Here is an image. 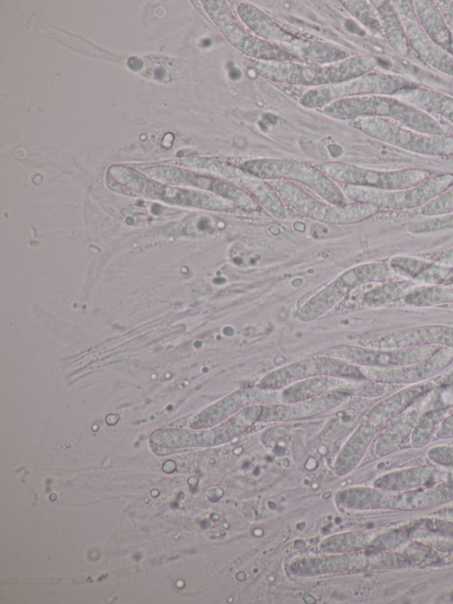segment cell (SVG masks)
I'll return each mask as SVG.
<instances>
[{
  "label": "cell",
  "mask_w": 453,
  "mask_h": 604,
  "mask_svg": "<svg viewBox=\"0 0 453 604\" xmlns=\"http://www.w3.org/2000/svg\"><path fill=\"white\" fill-rule=\"evenodd\" d=\"M252 69L266 80L318 88L348 81L370 73L377 65L372 56H352L330 64L301 61L250 60Z\"/></svg>",
  "instance_id": "1"
},
{
  "label": "cell",
  "mask_w": 453,
  "mask_h": 604,
  "mask_svg": "<svg viewBox=\"0 0 453 604\" xmlns=\"http://www.w3.org/2000/svg\"><path fill=\"white\" fill-rule=\"evenodd\" d=\"M326 116L343 120L381 118L428 135H443L441 124L432 117L392 96H357L335 100L322 107Z\"/></svg>",
  "instance_id": "2"
},
{
  "label": "cell",
  "mask_w": 453,
  "mask_h": 604,
  "mask_svg": "<svg viewBox=\"0 0 453 604\" xmlns=\"http://www.w3.org/2000/svg\"><path fill=\"white\" fill-rule=\"evenodd\" d=\"M235 166L265 181L285 180L301 183L325 201L338 206L349 200L338 183L326 175L319 166L288 159L229 158Z\"/></svg>",
  "instance_id": "3"
},
{
  "label": "cell",
  "mask_w": 453,
  "mask_h": 604,
  "mask_svg": "<svg viewBox=\"0 0 453 604\" xmlns=\"http://www.w3.org/2000/svg\"><path fill=\"white\" fill-rule=\"evenodd\" d=\"M284 205L304 217L321 223L347 225L364 221L380 212L377 206L351 202L342 206L319 200L296 183L274 180L268 182Z\"/></svg>",
  "instance_id": "4"
},
{
  "label": "cell",
  "mask_w": 453,
  "mask_h": 604,
  "mask_svg": "<svg viewBox=\"0 0 453 604\" xmlns=\"http://www.w3.org/2000/svg\"><path fill=\"white\" fill-rule=\"evenodd\" d=\"M399 278L385 262H369L352 267L304 302L297 311V319L301 321L316 320L355 289L367 283H382Z\"/></svg>",
  "instance_id": "5"
},
{
  "label": "cell",
  "mask_w": 453,
  "mask_h": 604,
  "mask_svg": "<svg viewBox=\"0 0 453 604\" xmlns=\"http://www.w3.org/2000/svg\"><path fill=\"white\" fill-rule=\"evenodd\" d=\"M418 87L415 81L399 74L368 73L356 79L308 89L300 104L307 108H322L344 97L357 96H392Z\"/></svg>",
  "instance_id": "6"
},
{
  "label": "cell",
  "mask_w": 453,
  "mask_h": 604,
  "mask_svg": "<svg viewBox=\"0 0 453 604\" xmlns=\"http://www.w3.org/2000/svg\"><path fill=\"white\" fill-rule=\"evenodd\" d=\"M351 126L365 135L395 147L426 156H453V136L428 135L381 118H361Z\"/></svg>",
  "instance_id": "7"
},
{
  "label": "cell",
  "mask_w": 453,
  "mask_h": 604,
  "mask_svg": "<svg viewBox=\"0 0 453 604\" xmlns=\"http://www.w3.org/2000/svg\"><path fill=\"white\" fill-rule=\"evenodd\" d=\"M453 185V174H434L428 180L411 188L382 190L365 187L342 185V190L351 202L368 204L380 209L410 210L420 208Z\"/></svg>",
  "instance_id": "8"
},
{
  "label": "cell",
  "mask_w": 453,
  "mask_h": 604,
  "mask_svg": "<svg viewBox=\"0 0 453 604\" xmlns=\"http://www.w3.org/2000/svg\"><path fill=\"white\" fill-rule=\"evenodd\" d=\"M203 6L226 40L251 59L263 61H300L281 46L265 41L242 25L226 1H202Z\"/></svg>",
  "instance_id": "9"
},
{
  "label": "cell",
  "mask_w": 453,
  "mask_h": 604,
  "mask_svg": "<svg viewBox=\"0 0 453 604\" xmlns=\"http://www.w3.org/2000/svg\"><path fill=\"white\" fill-rule=\"evenodd\" d=\"M319 168L341 185L357 186L382 190H397L416 186L434 174L423 168L377 170L345 162H327Z\"/></svg>",
  "instance_id": "10"
},
{
  "label": "cell",
  "mask_w": 453,
  "mask_h": 604,
  "mask_svg": "<svg viewBox=\"0 0 453 604\" xmlns=\"http://www.w3.org/2000/svg\"><path fill=\"white\" fill-rule=\"evenodd\" d=\"M263 405L250 406L221 423L203 430H168L152 435L155 443L172 446L208 447L226 444L258 422Z\"/></svg>",
  "instance_id": "11"
},
{
  "label": "cell",
  "mask_w": 453,
  "mask_h": 604,
  "mask_svg": "<svg viewBox=\"0 0 453 604\" xmlns=\"http://www.w3.org/2000/svg\"><path fill=\"white\" fill-rule=\"evenodd\" d=\"M322 376L367 380L361 367L319 354L268 372L259 380L257 387L267 391L282 390L296 382Z\"/></svg>",
  "instance_id": "12"
},
{
  "label": "cell",
  "mask_w": 453,
  "mask_h": 604,
  "mask_svg": "<svg viewBox=\"0 0 453 604\" xmlns=\"http://www.w3.org/2000/svg\"><path fill=\"white\" fill-rule=\"evenodd\" d=\"M187 166L221 176L234 182L250 195L269 214L278 220L287 218L286 205L265 180L255 177L243 171L229 159L224 158H192L187 159Z\"/></svg>",
  "instance_id": "13"
},
{
  "label": "cell",
  "mask_w": 453,
  "mask_h": 604,
  "mask_svg": "<svg viewBox=\"0 0 453 604\" xmlns=\"http://www.w3.org/2000/svg\"><path fill=\"white\" fill-rule=\"evenodd\" d=\"M393 556L370 550L350 554H327L321 556H306L296 559L288 567L296 577H314L334 573L363 571L386 567Z\"/></svg>",
  "instance_id": "14"
},
{
  "label": "cell",
  "mask_w": 453,
  "mask_h": 604,
  "mask_svg": "<svg viewBox=\"0 0 453 604\" xmlns=\"http://www.w3.org/2000/svg\"><path fill=\"white\" fill-rule=\"evenodd\" d=\"M121 168L128 178L121 176V179L118 180L124 182L127 187L144 195L187 207L225 213L240 211L233 203L214 193L201 190L164 187L143 177H137V174L129 169Z\"/></svg>",
  "instance_id": "15"
},
{
  "label": "cell",
  "mask_w": 453,
  "mask_h": 604,
  "mask_svg": "<svg viewBox=\"0 0 453 604\" xmlns=\"http://www.w3.org/2000/svg\"><path fill=\"white\" fill-rule=\"evenodd\" d=\"M439 348V346H420L382 349L339 345L327 349L323 354L361 368H390L420 361L432 355Z\"/></svg>",
  "instance_id": "16"
},
{
  "label": "cell",
  "mask_w": 453,
  "mask_h": 604,
  "mask_svg": "<svg viewBox=\"0 0 453 604\" xmlns=\"http://www.w3.org/2000/svg\"><path fill=\"white\" fill-rule=\"evenodd\" d=\"M453 362V349L440 347L429 357L406 366L390 368H362L367 380L381 384H416L426 382Z\"/></svg>",
  "instance_id": "17"
},
{
  "label": "cell",
  "mask_w": 453,
  "mask_h": 604,
  "mask_svg": "<svg viewBox=\"0 0 453 604\" xmlns=\"http://www.w3.org/2000/svg\"><path fill=\"white\" fill-rule=\"evenodd\" d=\"M166 181L214 193L233 203L240 211L257 213L262 209L255 198L247 191L229 180L210 173L167 168Z\"/></svg>",
  "instance_id": "18"
},
{
  "label": "cell",
  "mask_w": 453,
  "mask_h": 604,
  "mask_svg": "<svg viewBox=\"0 0 453 604\" xmlns=\"http://www.w3.org/2000/svg\"><path fill=\"white\" fill-rule=\"evenodd\" d=\"M405 30L408 43L426 63L441 73L453 75V57L438 46L418 21L413 1H392Z\"/></svg>",
  "instance_id": "19"
},
{
  "label": "cell",
  "mask_w": 453,
  "mask_h": 604,
  "mask_svg": "<svg viewBox=\"0 0 453 604\" xmlns=\"http://www.w3.org/2000/svg\"><path fill=\"white\" fill-rule=\"evenodd\" d=\"M271 391L257 386L234 391L196 414L189 426L193 430L211 428L250 406L272 404Z\"/></svg>",
  "instance_id": "20"
},
{
  "label": "cell",
  "mask_w": 453,
  "mask_h": 604,
  "mask_svg": "<svg viewBox=\"0 0 453 604\" xmlns=\"http://www.w3.org/2000/svg\"><path fill=\"white\" fill-rule=\"evenodd\" d=\"M349 396L334 391L296 402L263 405L258 422H276L311 417L334 409Z\"/></svg>",
  "instance_id": "21"
},
{
  "label": "cell",
  "mask_w": 453,
  "mask_h": 604,
  "mask_svg": "<svg viewBox=\"0 0 453 604\" xmlns=\"http://www.w3.org/2000/svg\"><path fill=\"white\" fill-rule=\"evenodd\" d=\"M377 348L404 349L439 346L453 349V327L426 324L395 330L377 341Z\"/></svg>",
  "instance_id": "22"
},
{
  "label": "cell",
  "mask_w": 453,
  "mask_h": 604,
  "mask_svg": "<svg viewBox=\"0 0 453 604\" xmlns=\"http://www.w3.org/2000/svg\"><path fill=\"white\" fill-rule=\"evenodd\" d=\"M236 12L243 25L255 35L278 44L285 50L294 54L292 50L301 38L283 29L262 10L253 4L242 2L236 5Z\"/></svg>",
  "instance_id": "23"
},
{
  "label": "cell",
  "mask_w": 453,
  "mask_h": 604,
  "mask_svg": "<svg viewBox=\"0 0 453 604\" xmlns=\"http://www.w3.org/2000/svg\"><path fill=\"white\" fill-rule=\"evenodd\" d=\"M395 97L427 114L441 116L453 125V97L419 86Z\"/></svg>",
  "instance_id": "24"
},
{
  "label": "cell",
  "mask_w": 453,
  "mask_h": 604,
  "mask_svg": "<svg viewBox=\"0 0 453 604\" xmlns=\"http://www.w3.org/2000/svg\"><path fill=\"white\" fill-rule=\"evenodd\" d=\"M375 8L384 38L399 55L407 57L411 52L405 30L392 1H371Z\"/></svg>",
  "instance_id": "25"
},
{
  "label": "cell",
  "mask_w": 453,
  "mask_h": 604,
  "mask_svg": "<svg viewBox=\"0 0 453 604\" xmlns=\"http://www.w3.org/2000/svg\"><path fill=\"white\" fill-rule=\"evenodd\" d=\"M413 7L422 29L441 48L449 51L451 33L434 1L415 0Z\"/></svg>",
  "instance_id": "26"
},
{
  "label": "cell",
  "mask_w": 453,
  "mask_h": 604,
  "mask_svg": "<svg viewBox=\"0 0 453 604\" xmlns=\"http://www.w3.org/2000/svg\"><path fill=\"white\" fill-rule=\"evenodd\" d=\"M373 437L361 422L336 457L334 463L336 473L344 475L356 467Z\"/></svg>",
  "instance_id": "27"
},
{
  "label": "cell",
  "mask_w": 453,
  "mask_h": 604,
  "mask_svg": "<svg viewBox=\"0 0 453 604\" xmlns=\"http://www.w3.org/2000/svg\"><path fill=\"white\" fill-rule=\"evenodd\" d=\"M418 409H411L394 421L379 437L375 445V452L379 456H384L394 451L398 445L413 430L418 419Z\"/></svg>",
  "instance_id": "28"
},
{
  "label": "cell",
  "mask_w": 453,
  "mask_h": 604,
  "mask_svg": "<svg viewBox=\"0 0 453 604\" xmlns=\"http://www.w3.org/2000/svg\"><path fill=\"white\" fill-rule=\"evenodd\" d=\"M420 285L411 279H398L382 283L364 294L365 305L379 307L403 299L413 289Z\"/></svg>",
  "instance_id": "29"
},
{
  "label": "cell",
  "mask_w": 453,
  "mask_h": 604,
  "mask_svg": "<svg viewBox=\"0 0 453 604\" xmlns=\"http://www.w3.org/2000/svg\"><path fill=\"white\" fill-rule=\"evenodd\" d=\"M406 305L417 307H428L453 301V286L433 284L418 285L404 298Z\"/></svg>",
  "instance_id": "30"
},
{
  "label": "cell",
  "mask_w": 453,
  "mask_h": 604,
  "mask_svg": "<svg viewBox=\"0 0 453 604\" xmlns=\"http://www.w3.org/2000/svg\"><path fill=\"white\" fill-rule=\"evenodd\" d=\"M369 539L370 535L361 531L333 535L320 543L319 549L325 554L355 552L366 545L369 546Z\"/></svg>",
  "instance_id": "31"
},
{
  "label": "cell",
  "mask_w": 453,
  "mask_h": 604,
  "mask_svg": "<svg viewBox=\"0 0 453 604\" xmlns=\"http://www.w3.org/2000/svg\"><path fill=\"white\" fill-rule=\"evenodd\" d=\"M447 409L438 408L426 412L414 426L411 434V444L415 447H422L433 438L434 434L445 418Z\"/></svg>",
  "instance_id": "32"
},
{
  "label": "cell",
  "mask_w": 453,
  "mask_h": 604,
  "mask_svg": "<svg viewBox=\"0 0 453 604\" xmlns=\"http://www.w3.org/2000/svg\"><path fill=\"white\" fill-rule=\"evenodd\" d=\"M342 4L354 18L360 21L373 35L384 38L379 15L371 2L342 1Z\"/></svg>",
  "instance_id": "33"
},
{
  "label": "cell",
  "mask_w": 453,
  "mask_h": 604,
  "mask_svg": "<svg viewBox=\"0 0 453 604\" xmlns=\"http://www.w3.org/2000/svg\"><path fill=\"white\" fill-rule=\"evenodd\" d=\"M434 262L421 257L397 255L388 261L390 268L400 277L416 280Z\"/></svg>",
  "instance_id": "34"
},
{
  "label": "cell",
  "mask_w": 453,
  "mask_h": 604,
  "mask_svg": "<svg viewBox=\"0 0 453 604\" xmlns=\"http://www.w3.org/2000/svg\"><path fill=\"white\" fill-rule=\"evenodd\" d=\"M406 229L409 233L417 235L453 229V212L411 221L407 224Z\"/></svg>",
  "instance_id": "35"
},
{
  "label": "cell",
  "mask_w": 453,
  "mask_h": 604,
  "mask_svg": "<svg viewBox=\"0 0 453 604\" xmlns=\"http://www.w3.org/2000/svg\"><path fill=\"white\" fill-rule=\"evenodd\" d=\"M453 212V190H447L419 208L425 217Z\"/></svg>",
  "instance_id": "36"
},
{
  "label": "cell",
  "mask_w": 453,
  "mask_h": 604,
  "mask_svg": "<svg viewBox=\"0 0 453 604\" xmlns=\"http://www.w3.org/2000/svg\"><path fill=\"white\" fill-rule=\"evenodd\" d=\"M451 268L452 267L433 263V265L423 272L415 281L425 285L441 284Z\"/></svg>",
  "instance_id": "37"
},
{
  "label": "cell",
  "mask_w": 453,
  "mask_h": 604,
  "mask_svg": "<svg viewBox=\"0 0 453 604\" xmlns=\"http://www.w3.org/2000/svg\"><path fill=\"white\" fill-rule=\"evenodd\" d=\"M408 556L426 563H440L441 556L432 549L424 546L421 544L410 545L406 549Z\"/></svg>",
  "instance_id": "38"
},
{
  "label": "cell",
  "mask_w": 453,
  "mask_h": 604,
  "mask_svg": "<svg viewBox=\"0 0 453 604\" xmlns=\"http://www.w3.org/2000/svg\"><path fill=\"white\" fill-rule=\"evenodd\" d=\"M427 455L429 459L441 465L453 466V447L435 446L431 448Z\"/></svg>",
  "instance_id": "39"
},
{
  "label": "cell",
  "mask_w": 453,
  "mask_h": 604,
  "mask_svg": "<svg viewBox=\"0 0 453 604\" xmlns=\"http://www.w3.org/2000/svg\"><path fill=\"white\" fill-rule=\"evenodd\" d=\"M421 258L436 264L453 267V247L440 252L425 253L421 255Z\"/></svg>",
  "instance_id": "40"
},
{
  "label": "cell",
  "mask_w": 453,
  "mask_h": 604,
  "mask_svg": "<svg viewBox=\"0 0 453 604\" xmlns=\"http://www.w3.org/2000/svg\"><path fill=\"white\" fill-rule=\"evenodd\" d=\"M448 28L453 34V1L434 2Z\"/></svg>",
  "instance_id": "41"
},
{
  "label": "cell",
  "mask_w": 453,
  "mask_h": 604,
  "mask_svg": "<svg viewBox=\"0 0 453 604\" xmlns=\"http://www.w3.org/2000/svg\"><path fill=\"white\" fill-rule=\"evenodd\" d=\"M436 435L440 438H453V414L441 421Z\"/></svg>",
  "instance_id": "42"
},
{
  "label": "cell",
  "mask_w": 453,
  "mask_h": 604,
  "mask_svg": "<svg viewBox=\"0 0 453 604\" xmlns=\"http://www.w3.org/2000/svg\"><path fill=\"white\" fill-rule=\"evenodd\" d=\"M433 381L436 386L452 387L453 386V370H451L450 372H449L445 375H442L441 376L434 378Z\"/></svg>",
  "instance_id": "43"
},
{
  "label": "cell",
  "mask_w": 453,
  "mask_h": 604,
  "mask_svg": "<svg viewBox=\"0 0 453 604\" xmlns=\"http://www.w3.org/2000/svg\"><path fill=\"white\" fill-rule=\"evenodd\" d=\"M442 285H448V286H453V267L448 275L445 277L443 282L441 283Z\"/></svg>",
  "instance_id": "44"
},
{
  "label": "cell",
  "mask_w": 453,
  "mask_h": 604,
  "mask_svg": "<svg viewBox=\"0 0 453 604\" xmlns=\"http://www.w3.org/2000/svg\"><path fill=\"white\" fill-rule=\"evenodd\" d=\"M449 53L453 57V34H451V43Z\"/></svg>",
  "instance_id": "45"
},
{
  "label": "cell",
  "mask_w": 453,
  "mask_h": 604,
  "mask_svg": "<svg viewBox=\"0 0 453 604\" xmlns=\"http://www.w3.org/2000/svg\"><path fill=\"white\" fill-rule=\"evenodd\" d=\"M452 305H453V301H452Z\"/></svg>",
  "instance_id": "46"
}]
</instances>
